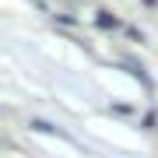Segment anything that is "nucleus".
I'll list each match as a JSON object with an SVG mask.
<instances>
[{"instance_id": "nucleus-1", "label": "nucleus", "mask_w": 158, "mask_h": 158, "mask_svg": "<svg viewBox=\"0 0 158 158\" xmlns=\"http://www.w3.org/2000/svg\"><path fill=\"white\" fill-rule=\"evenodd\" d=\"M98 25H102V28H116V18H109L106 11H102V14H98Z\"/></svg>"}]
</instances>
